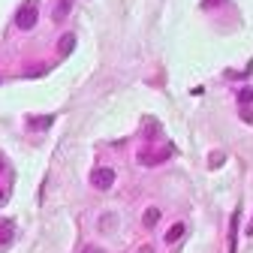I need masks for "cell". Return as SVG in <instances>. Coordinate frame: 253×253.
I'll return each instance as SVG.
<instances>
[{
  "instance_id": "cell-1",
  "label": "cell",
  "mask_w": 253,
  "mask_h": 253,
  "mask_svg": "<svg viewBox=\"0 0 253 253\" xmlns=\"http://www.w3.org/2000/svg\"><path fill=\"white\" fill-rule=\"evenodd\" d=\"M15 24H18V30H30L37 24V3H34V0L21 3V9L15 12Z\"/></svg>"
},
{
  "instance_id": "cell-2",
  "label": "cell",
  "mask_w": 253,
  "mask_h": 253,
  "mask_svg": "<svg viewBox=\"0 0 253 253\" xmlns=\"http://www.w3.org/2000/svg\"><path fill=\"white\" fill-rule=\"evenodd\" d=\"M90 184L97 187V190H109L115 184V172L112 169H93L90 172Z\"/></svg>"
},
{
  "instance_id": "cell-3",
  "label": "cell",
  "mask_w": 253,
  "mask_h": 253,
  "mask_svg": "<svg viewBox=\"0 0 253 253\" xmlns=\"http://www.w3.org/2000/svg\"><path fill=\"white\" fill-rule=\"evenodd\" d=\"M238 214H241V211L235 208V214L229 217V250H226V253H235V241H238V238H235V235H238Z\"/></svg>"
},
{
  "instance_id": "cell-4",
  "label": "cell",
  "mask_w": 253,
  "mask_h": 253,
  "mask_svg": "<svg viewBox=\"0 0 253 253\" xmlns=\"http://www.w3.org/2000/svg\"><path fill=\"white\" fill-rule=\"evenodd\" d=\"M70 6H73V3H70V0H60V3L54 6V12H51V15H54V21H63V18H67V12H70Z\"/></svg>"
},
{
  "instance_id": "cell-5",
  "label": "cell",
  "mask_w": 253,
  "mask_h": 253,
  "mask_svg": "<svg viewBox=\"0 0 253 253\" xmlns=\"http://www.w3.org/2000/svg\"><path fill=\"white\" fill-rule=\"evenodd\" d=\"M73 45H76V37H73V34H67V37L60 40V54H70V51H73Z\"/></svg>"
},
{
  "instance_id": "cell-6",
  "label": "cell",
  "mask_w": 253,
  "mask_h": 253,
  "mask_svg": "<svg viewBox=\"0 0 253 253\" xmlns=\"http://www.w3.org/2000/svg\"><path fill=\"white\" fill-rule=\"evenodd\" d=\"M157 220H160V211H157V208H148V211H145V226H154Z\"/></svg>"
},
{
  "instance_id": "cell-7",
  "label": "cell",
  "mask_w": 253,
  "mask_h": 253,
  "mask_svg": "<svg viewBox=\"0 0 253 253\" xmlns=\"http://www.w3.org/2000/svg\"><path fill=\"white\" fill-rule=\"evenodd\" d=\"M181 235H184V226L178 223V226H172V229H169V235H166V241H169V244H175V241H178Z\"/></svg>"
},
{
  "instance_id": "cell-8",
  "label": "cell",
  "mask_w": 253,
  "mask_h": 253,
  "mask_svg": "<svg viewBox=\"0 0 253 253\" xmlns=\"http://www.w3.org/2000/svg\"><path fill=\"white\" fill-rule=\"evenodd\" d=\"M82 253H103V250H100V247H84Z\"/></svg>"
},
{
  "instance_id": "cell-9",
  "label": "cell",
  "mask_w": 253,
  "mask_h": 253,
  "mask_svg": "<svg viewBox=\"0 0 253 253\" xmlns=\"http://www.w3.org/2000/svg\"><path fill=\"white\" fill-rule=\"evenodd\" d=\"M0 169H6V166H3V157H0Z\"/></svg>"
}]
</instances>
